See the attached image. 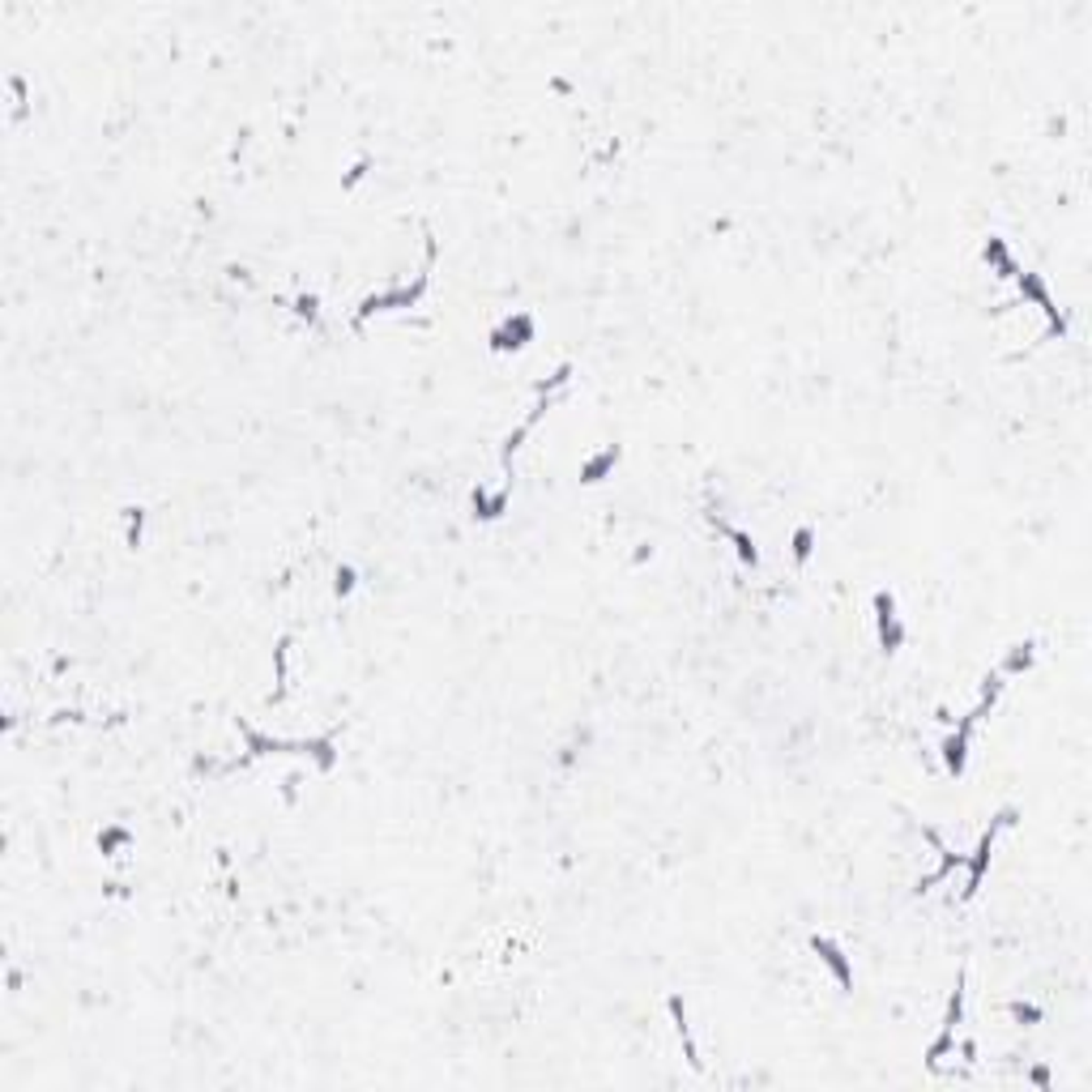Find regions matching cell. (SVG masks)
<instances>
[{"instance_id": "52a82bcc", "label": "cell", "mask_w": 1092, "mask_h": 1092, "mask_svg": "<svg viewBox=\"0 0 1092 1092\" xmlns=\"http://www.w3.org/2000/svg\"><path fill=\"white\" fill-rule=\"evenodd\" d=\"M922 837L930 840L934 849H939V867L930 870V875H922L913 892H930V888H934V883H943V879H948V875H952L956 867H964V854H952V849H948V845L939 840V832H934V828H922Z\"/></svg>"}, {"instance_id": "ac0fdd59", "label": "cell", "mask_w": 1092, "mask_h": 1092, "mask_svg": "<svg viewBox=\"0 0 1092 1092\" xmlns=\"http://www.w3.org/2000/svg\"><path fill=\"white\" fill-rule=\"evenodd\" d=\"M128 840H133V832H128V828H107V832H99V849H103V854H112V849L128 845Z\"/></svg>"}, {"instance_id": "3957f363", "label": "cell", "mask_w": 1092, "mask_h": 1092, "mask_svg": "<svg viewBox=\"0 0 1092 1092\" xmlns=\"http://www.w3.org/2000/svg\"><path fill=\"white\" fill-rule=\"evenodd\" d=\"M1015 286H1020V295H1024V299H1033L1037 308L1045 311V337H1063V333H1066V316L1054 308V299H1050L1045 282L1037 278V274H1024V269H1015Z\"/></svg>"}, {"instance_id": "ffe728a7", "label": "cell", "mask_w": 1092, "mask_h": 1092, "mask_svg": "<svg viewBox=\"0 0 1092 1092\" xmlns=\"http://www.w3.org/2000/svg\"><path fill=\"white\" fill-rule=\"evenodd\" d=\"M124 517H128V546H137L141 525H145V512H141V508H124Z\"/></svg>"}, {"instance_id": "5bb4252c", "label": "cell", "mask_w": 1092, "mask_h": 1092, "mask_svg": "<svg viewBox=\"0 0 1092 1092\" xmlns=\"http://www.w3.org/2000/svg\"><path fill=\"white\" fill-rule=\"evenodd\" d=\"M1033 649H1037L1033 641L1015 644V649L1008 653V662H1003V671H999V674H1024L1029 666H1033Z\"/></svg>"}, {"instance_id": "4fadbf2b", "label": "cell", "mask_w": 1092, "mask_h": 1092, "mask_svg": "<svg viewBox=\"0 0 1092 1092\" xmlns=\"http://www.w3.org/2000/svg\"><path fill=\"white\" fill-rule=\"evenodd\" d=\"M981 260H986V265H994V269H999V278H1015V269H1020V265L1008 256V244H1003V239H990V244L981 248Z\"/></svg>"}, {"instance_id": "8fae6325", "label": "cell", "mask_w": 1092, "mask_h": 1092, "mask_svg": "<svg viewBox=\"0 0 1092 1092\" xmlns=\"http://www.w3.org/2000/svg\"><path fill=\"white\" fill-rule=\"evenodd\" d=\"M619 457H623V449H619V444H606L602 452H593L585 465H581V482H602V478H606V474H611V470L619 465Z\"/></svg>"}, {"instance_id": "9c48e42d", "label": "cell", "mask_w": 1092, "mask_h": 1092, "mask_svg": "<svg viewBox=\"0 0 1092 1092\" xmlns=\"http://www.w3.org/2000/svg\"><path fill=\"white\" fill-rule=\"evenodd\" d=\"M708 521H713V530H717V533H726L729 542H734V551H738V560L747 563V568H756V563H759V551H756V542H751V533H747V530H738V525H729V521H722L717 512H708Z\"/></svg>"}, {"instance_id": "8992f818", "label": "cell", "mask_w": 1092, "mask_h": 1092, "mask_svg": "<svg viewBox=\"0 0 1092 1092\" xmlns=\"http://www.w3.org/2000/svg\"><path fill=\"white\" fill-rule=\"evenodd\" d=\"M533 316L530 311H517V316H508L500 329H491V350H521L525 341H533Z\"/></svg>"}, {"instance_id": "ba28073f", "label": "cell", "mask_w": 1092, "mask_h": 1092, "mask_svg": "<svg viewBox=\"0 0 1092 1092\" xmlns=\"http://www.w3.org/2000/svg\"><path fill=\"white\" fill-rule=\"evenodd\" d=\"M811 952L832 969V978H837V986L840 990H854V964L845 960V952H840L837 943L828 939V934H811Z\"/></svg>"}, {"instance_id": "2e32d148", "label": "cell", "mask_w": 1092, "mask_h": 1092, "mask_svg": "<svg viewBox=\"0 0 1092 1092\" xmlns=\"http://www.w3.org/2000/svg\"><path fill=\"white\" fill-rule=\"evenodd\" d=\"M295 316L308 320V325H320V304H316V295H295Z\"/></svg>"}, {"instance_id": "277c9868", "label": "cell", "mask_w": 1092, "mask_h": 1092, "mask_svg": "<svg viewBox=\"0 0 1092 1092\" xmlns=\"http://www.w3.org/2000/svg\"><path fill=\"white\" fill-rule=\"evenodd\" d=\"M960 1015H964V990H960V981H956V994L948 999V1015H943V1029H939V1037H934V1045L926 1050V1063L930 1066H939L948 1054H952V1045H956V1024H960Z\"/></svg>"}, {"instance_id": "7a4b0ae2", "label": "cell", "mask_w": 1092, "mask_h": 1092, "mask_svg": "<svg viewBox=\"0 0 1092 1092\" xmlns=\"http://www.w3.org/2000/svg\"><path fill=\"white\" fill-rule=\"evenodd\" d=\"M431 260H436V253H431ZM431 260H427V269H422L410 286H392V290H385V295H367L363 304H359V311H355V325H363L367 316H376V311L414 308V304H419V295L427 290V282H431Z\"/></svg>"}, {"instance_id": "6da1fadb", "label": "cell", "mask_w": 1092, "mask_h": 1092, "mask_svg": "<svg viewBox=\"0 0 1092 1092\" xmlns=\"http://www.w3.org/2000/svg\"><path fill=\"white\" fill-rule=\"evenodd\" d=\"M1020 819V811L1015 807H1003V811L990 819V828L981 832V840H978V854L973 858H964V870H969V879H964V900H973L981 892V879H986V870H990V854H994V837L1003 832V828H1011Z\"/></svg>"}, {"instance_id": "44dd1931", "label": "cell", "mask_w": 1092, "mask_h": 1092, "mask_svg": "<svg viewBox=\"0 0 1092 1092\" xmlns=\"http://www.w3.org/2000/svg\"><path fill=\"white\" fill-rule=\"evenodd\" d=\"M1008 1011L1015 1015V1020H1029V1024H1033V1020H1041V1008H1033V1003H1011Z\"/></svg>"}, {"instance_id": "d6986e66", "label": "cell", "mask_w": 1092, "mask_h": 1092, "mask_svg": "<svg viewBox=\"0 0 1092 1092\" xmlns=\"http://www.w3.org/2000/svg\"><path fill=\"white\" fill-rule=\"evenodd\" d=\"M355 585H359V572L355 568H337V597H346V593H355Z\"/></svg>"}, {"instance_id": "9a60e30c", "label": "cell", "mask_w": 1092, "mask_h": 1092, "mask_svg": "<svg viewBox=\"0 0 1092 1092\" xmlns=\"http://www.w3.org/2000/svg\"><path fill=\"white\" fill-rule=\"evenodd\" d=\"M811 546H815V530L811 525H798V530H794V560L807 563L811 560Z\"/></svg>"}, {"instance_id": "7402d4cb", "label": "cell", "mask_w": 1092, "mask_h": 1092, "mask_svg": "<svg viewBox=\"0 0 1092 1092\" xmlns=\"http://www.w3.org/2000/svg\"><path fill=\"white\" fill-rule=\"evenodd\" d=\"M367 167H371V158H359V163L350 167V175L341 180V188H355V184H359V180H363V175H367Z\"/></svg>"}, {"instance_id": "5b68a950", "label": "cell", "mask_w": 1092, "mask_h": 1092, "mask_svg": "<svg viewBox=\"0 0 1092 1092\" xmlns=\"http://www.w3.org/2000/svg\"><path fill=\"white\" fill-rule=\"evenodd\" d=\"M875 615H879V644H883V653H897L900 644H905V623L897 619V597L888 589L875 593Z\"/></svg>"}, {"instance_id": "30bf717a", "label": "cell", "mask_w": 1092, "mask_h": 1092, "mask_svg": "<svg viewBox=\"0 0 1092 1092\" xmlns=\"http://www.w3.org/2000/svg\"><path fill=\"white\" fill-rule=\"evenodd\" d=\"M474 517H482V521H500L508 512V500H512V482L508 487H500L495 495H487V487H474Z\"/></svg>"}, {"instance_id": "7c38bea8", "label": "cell", "mask_w": 1092, "mask_h": 1092, "mask_svg": "<svg viewBox=\"0 0 1092 1092\" xmlns=\"http://www.w3.org/2000/svg\"><path fill=\"white\" fill-rule=\"evenodd\" d=\"M964 747H969V738H964L960 729H952V734L943 738V764H948V773H952V777H960V773H964V764H969V751H964Z\"/></svg>"}, {"instance_id": "e0dca14e", "label": "cell", "mask_w": 1092, "mask_h": 1092, "mask_svg": "<svg viewBox=\"0 0 1092 1092\" xmlns=\"http://www.w3.org/2000/svg\"><path fill=\"white\" fill-rule=\"evenodd\" d=\"M568 380H572V367L563 363L560 371H555V376H551V380H538V385H533V392H538V397H551V392H555V389H563V385H568Z\"/></svg>"}]
</instances>
